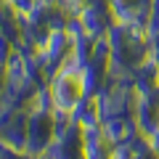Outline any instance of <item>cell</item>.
Masks as SVG:
<instances>
[{
	"mask_svg": "<svg viewBox=\"0 0 159 159\" xmlns=\"http://www.w3.org/2000/svg\"><path fill=\"white\" fill-rule=\"evenodd\" d=\"M53 135V117L45 109H34L27 117V154H40L51 146Z\"/></svg>",
	"mask_w": 159,
	"mask_h": 159,
	"instance_id": "obj_1",
	"label": "cell"
},
{
	"mask_svg": "<svg viewBox=\"0 0 159 159\" xmlns=\"http://www.w3.org/2000/svg\"><path fill=\"white\" fill-rule=\"evenodd\" d=\"M82 24H85V32L90 34V37H98V34H103L109 29V13L106 8L101 6V3H93L88 11H82Z\"/></svg>",
	"mask_w": 159,
	"mask_h": 159,
	"instance_id": "obj_2",
	"label": "cell"
},
{
	"mask_svg": "<svg viewBox=\"0 0 159 159\" xmlns=\"http://www.w3.org/2000/svg\"><path fill=\"white\" fill-rule=\"evenodd\" d=\"M3 141L11 148H27V117L24 114L11 117V122L3 127Z\"/></svg>",
	"mask_w": 159,
	"mask_h": 159,
	"instance_id": "obj_3",
	"label": "cell"
},
{
	"mask_svg": "<svg viewBox=\"0 0 159 159\" xmlns=\"http://www.w3.org/2000/svg\"><path fill=\"white\" fill-rule=\"evenodd\" d=\"M0 159H24V157L11 146H0Z\"/></svg>",
	"mask_w": 159,
	"mask_h": 159,
	"instance_id": "obj_4",
	"label": "cell"
},
{
	"mask_svg": "<svg viewBox=\"0 0 159 159\" xmlns=\"http://www.w3.org/2000/svg\"><path fill=\"white\" fill-rule=\"evenodd\" d=\"M148 143H151V148H154V151L159 154V127H157V130L151 133V135H148Z\"/></svg>",
	"mask_w": 159,
	"mask_h": 159,
	"instance_id": "obj_5",
	"label": "cell"
},
{
	"mask_svg": "<svg viewBox=\"0 0 159 159\" xmlns=\"http://www.w3.org/2000/svg\"><path fill=\"white\" fill-rule=\"evenodd\" d=\"M157 85H159V77H157Z\"/></svg>",
	"mask_w": 159,
	"mask_h": 159,
	"instance_id": "obj_6",
	"label": "cell"
}]
</instances>
